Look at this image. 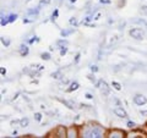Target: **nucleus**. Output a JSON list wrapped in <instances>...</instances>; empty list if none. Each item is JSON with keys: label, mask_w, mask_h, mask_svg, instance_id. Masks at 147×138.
<instances>
[{"label": "nucleus", "mask_w": 147, "mask_h": 138, "mask_svg": "<svg viewBox=\"0 0 147 138\" xmlns=\"http://www.w3.org/2000/svg\"><path fill=\"white\" fill-rule=\"evenodd\" d=\"M103 136H104V128H102L99 125H96V123L85 125L81 132V137H86V138H91V137L100 138Z\"/></svg>", "instance_id": "nucleus-1"}, {"label": "nucleus", "mask_w": 147, "mask_h": 138, "mask_svg": "<svg viewBox=\"0 0 147 138\" xmlns=\"http://www.w3.org/2000/svg\"><path fill=\"white\" fill-rule=\"evenodd\" d=\"M96 87L100 89V93L103 95H109V92H110V87L108 86V83L103 80H99L97 83H96Z\"/></svg>", "instance_id": "nucleus-2"}, {"label": "nucleus", "mask_w": 147, "mask_h": 138, "mask_svg": "<svg viewBox=\"0 0 147 138\" xmlns=\"http://www.w3.org/2000/svg\"><path fill=\"white\" fill-rule=\"evenodd\" d=\"M129 34H130L134 39L141 40V39H144V37H145V32L141 28H132V29H130V32H129Z\"/></svg>", "instance_id": "nucleus-3"}, {"label": "nucleus", "mask_w": 147, "mask_h": 138, "mask_svg": "<svg viewBox=\"0 0 147 138\" xmlns=\"http://www.w3.org/2000/svg\"><path fill=\"white\" fill-rule=\"evenodd\" d=\"M113 113L117 115L118 117H120V119H126L127 117V113L125 111V109H124L123 107H117V108H114L113 109Z\"/></svg>", "instance_id": "nucleus-4"}, {"label": "nucleus", "mask_w": 147, "mask_h": 138, "mask_svg": "<svg viewBox=\"0 0 147 138\" xmlns=\"http://www.w3.org/2000/svg\"><path fill=\"white\" fill-rule=\"evenodd\" d=\"M134 103L136 105H139V107H142V105H145L147 103V98L144 94H136L134 96Z\"/></svg>", "instance_id": "nucleus-5"}, {"label": "nucleus", "mask_w": 147, "mask_h": 138, "mask_svg": "<svg viewBox=\"0 0 147 138\" xmlns=\"http://www.w3.org/2000/svg\"><path fill=\"white\" fill-rule=\"evenodd\" d=\"M125 136V133L120 130H112L109 133H108V137L109 138H121Z\"/></svg>", "instance_id": "nucleus-6"}, {"label": "nucleus", "mask_w": 147, "mask_h": 138, "mask_svg": "<svg viewBox=\"0 0 147 138\" xmlns=\"http://www.w3.org/2000/svg\"><path fill=\"white\" fill-rule=\"evenodd\" d=\"M54 135H55V137H66L67 136V132L65 130V127L59 126L57 130L54 131Z\"/></svg>", "instance_id": "nucleus-7"}, {"label": "nucleus", "mask_w": 147, "mask_h": 138, "mask_svg": "<svg viewBox=\"0 0 147 138\" xmlns=\"http://www.w3.org/2000/svg\"><path fill=\"white\" fill-rule=\"evenodd\" d=\"M18 53H20L21 56H27V55H28V53H30V48L27 47V45L22 44L21 47H20V49H18Z\"/></svg>", "instance_id": "nucleus-8"}, {"label": "nucleus", "mask_w": 147, "mask_h": 138, "mask_svg": "<svg viewBox=\"0 0 147 138\" xmlns=\"http://www.w3.org/2000/svg\"><path fill=\"white\" fill-rule=\"evenodd\" d=\"M40 5L39 6H37V7H32V9H28V10H27V15L28 16H37L39 13V11H40Z\"/></svg>", "instance_id": "nucleus-9"}, {"label": "nucleus", "mask_w": 147, "mask_h": 138, "mask_svg": "<svg viewBox=\"0 0 147 138\" xmlns=\"http://www.w3.org/2000/svg\"><path fill=\"white\" fill-rule=\"evenodd\" d=\"M77 136H79V132H77V130H76L75 127H71V128H69V130H67V136L66 137H69V138H75Z\"/></svg>", "instance_id": "nucleus-10"}, {"label": "nucleus", "mask_w": 147, "mask_h": 138, "mask_svg": "<svg viewBox=\"0 0 147 138\" xmlns=\"http://www.w3.org/2000/svg\"><path fill=\"white\" fill-rule=\"evenodd\" d=\"M79 87H80L79 82H71V83H70V86H69V88L66 89V92H67V93H71V92H74V90H77V89H79Z\"/></svg>", "instance_id": "nucleus-11"}, {"label": "nucleus", "mask_w": 147, "mask_h": 138, "mask_svg": "<svg viewBox=\"0 0 147 138\" xmlns=\"http://www.w3.org/2000/svg\"><path fill=\"white\" fill-rule=\"evenodd\" d=\"M75 32H76V29H75V28H70V29H63V31L60 32V36L63 37V38H66V37H69L70 34L75 33Z\"/></svg>", "instance_id": "nucleus-12"}, {"label": "nucleus", "mask_w": 147, "mask_h": 138, "mask_svg": "<svg viewBox=\"0 0 147 138\" xmlns=\"http://www.w3.org/2000/svg\"><path fill=\"white\" fill-rule=\"evenodd\" d=\"M63 104H65L69 109H75V103L72 102V100H60Z\"/></svg>", "instance_id": "nucleus-13"}, {"label": "nucleus", "mask_w": 147, "mask_h": 138, "mask_svg": "<svg viewBox=\"0 0 147 138\" xmlns=\"http://www.w3.org/2000/svg\"><path fill=\"white\" fill-rule=\"evenodd\" d=\"M67 40H65V39H60V40H58V42H57V45H58V47L59 48H65V47H67Z\"/></svg>", "instance_id": "nucleus-14"}, {"label": "nucleus", "mask_w": 147, "mask_h": 138, "mask_svg": "<svg viewBox=\"0 0 147 138\" xmlns=\"http://www.w3.org/2000/svg\"><path fill=\"white\" fill-rule=\"evenodd\" d=\"M50 76H52L53 78H55V80H60V78L63 77V72H61L60 70H58V71L53 72V73H52V75H50Z\"/></svg>", "instance_id": "nucleus-15"}, {"label": "nucleus", "mask_w": 147, "mask_h": 138, "mask_svg": "<svg viewBox=\"0 0 147 138\" xmlns=\"http://www.w3.org/2000/svg\"><path fill=\"white\" fill-rule=\"evenodd\" d=\"M1 43H3V45H5V47L7 48L9 45H10V43H11V40L7 38V37H1Z\"/></svg>", "instance_id": "nucleus-16"}, {"label": "nucleus", "mask_w": 147, "mask_h": 138, "mask_svg": "<svg viewBox=\"0 0 147 138\" xmlns=\"http://www.w3.org/2000/svg\"><path fill=\"white\" fill-rule=\"evenodd\" d=\"M69 23H70L71 26L77 27V26H79V21H77V18H76V17H71L70 20H69Z\"/></svg>", "instance_id": "nucleus-17"}, {"label": "nucleus", "mask_w": 147, "mask_h": 138, "mask_svg": "<svg viewBox=\"0 0 147 138\" xmlns=\"http://www.w3.org/2000/svg\"><path fill=\"white\" fill-rule=\"evenodd\" d=\"M20 125H21V127H27V126H28V119H27V117L21 119V120H20Z\"/></svg>", "instance_id": "nucleus-18"}, {"label": "nucleus", "mask_w": 147, "mask_h": 138, "mask_svg": "<svg viewBox=\"0 0 147 138\" xmlns=\"http://www.w3.org/2000/svg\"><path fill=\"white\" fill-rule=\"evenodd\" d=\"M112 87H113L114 89H117V90H121V84L119 83V82L113 81V82H112Z\"/></svg>", "instance_id": "nucleus-19"}, {"label": "nucleus", "mask_w": 147, "mask_h": 138, "mask_svg": "<svg viewBox=\"0 0 147 138\" xmlns=\"http://www.w3.org/2000/svg\"><path fill=\"white\" fill-rule=\"evenodd\" d=\"M7 18H9V23H12V22H15V21H16L17 15H16V13H11V15H9V16H7Z\"/></svg>", "instance_id": "nucleus-20"}, {"label": "nucleus", "mask_w": 147, "mask_h": 138, "mask_svg": "<svg viewBox=\"0 0 147 138\" xmlns=\"http://www.w3.org/2000/svg\"><path fill=\"white\" fill-rule=\"evenodd\" d=\"M87 78H88L91 82H93V83H97V78H96V76H94L93 72L90 73V75H87Z\"/></svg>", "instance_id": "nucleus-21"}, {"label": "nucleus", "mask_w": 147, "mask_h": 138, "mask_svg": "<svg viewBox=\"0 0 147 138\" xmlns=\"http://www.w3.org/2000/svg\"><path fill=\"white\" fill-rule=\"evenodd\" d=\"M40 58H42L43 60H50V54L49 53H42L40 54Z\"/></svg>", "instance_id": "nucleus-22"}, {"label": "nucleus", "mask_w": 147, "mask_h": 138, "mask_svg": "<svg viewBox=\"0 0 147 138\" xmlns=\"http://www.w3.org/2000/svg\"><path fill=\"white\" fill-rule=\"evenodd\" d=\"M7 23H9V18H7V16H6V17L1 16V26L4 27V26H6Z\"/></svg>", "instance_id": "nucleus-23"}, {"label": "nucleus", "mask_w": 147, "mask_h": 138, "mask_svg": "<svg viewBox=\"0 0 147 138\" xmlns=\"http://www.w3.org/2000/svg\"><path fill=\"white\" fill-rule=\"evenodd\" d=\"M34 120L39 122L40 120H42V114H40V113H36L34 114Z\"/></svg>", "instance_id": "nucleus-24"}, {"label": "nucleus", "mask_w": 147, "mask_h": 138, "mask_svg": "<svg viewBox=\"0 0 147 138\" xmlns=\"http://www.w3.org/2000/svg\"><path fill=\"white\" fill-rule=\"evenodd\" d=\"M38 40H39V38H38V37H32V38L28 40V44H33V43H36V42H38Z\"/></svg>", "instance_id": "nucleus-25"}, {"label": "nucleus", "mask_w": 147, "mask_h": 138, "mask_svg": "<svg viewBox=\"0 0 147 138\" xmlns=\"http://www.w3.org/2000/svg\"><path fill=\"white\" fill-rule=\"evenodd\" d=\"M50 3H52V0H40L39 5H40V6H42V5H49Z\"/></svg>", "instance_id": "nucleus-26"}, {"label": "nucleus", "mask_w": 147, "mask_h": 138, "mask_svg": "<svg viewBox=\"0 0 147 138\" xmlns=\"http://www.w3.org/2000/svg\"><path fill=\"white\" fill-rule=\"evenodd\" d=\"M126 126H127L129 128H134V127L136 126V123H135V122H132V121H127V123H126Z\"/></svg>", "instance_id": "nucleus-27"}, {"label": "nucleus", "mask_w": 147, "mask_h": 138, "mask_svg": "<svg viewBox=\"0 0 147 138\" xmlns=\"http://www.w3.org/2000/svg\"><path fill=\"white\" fill-rule=\"evenodd\" d=\"M90 68H91V72H93V73H96V72L98 71V67L96 66V65H91Z\"/></svg>", "instance_id": "nucleus-28"}, {"label": "nucleus", "mask_w": 147, "mask_h": 138, "mask_svg": "<svg viewBox=\"0 0 147 138\" xmlns=\"http://www.w3.org/2000/svg\"><path fill=\"white\" fill-rule=\"evenodd\" d=\"M100 16H102V13H100V12H97L94 16H92V17H93V20H94V21H98Z\"/></svg>", "instance_id": "nucleus-29"}, {"label": "nucleus", "mask_w": 147, "mask_h": 138, "mask_svg": "<svg viewBox=\"0 0 147 138\" xmlns=\"http://www.w3.org/2000/svg\"><path fill=\"white\" fill-rule=\"evenodd\" d=\"M66 53H67V48H66V47L60 49V55H61V56H64V55H65Z\"/></svg>", "instance_id": "nucleus-30"}, {"label": "nucleus", "mask_w": 147, "mask_h": 138, "mask_svg": "<svg viewBox=\"0 0 147 138\" xmlns=\"http://www.w3.org/2000/svg\"><path fill=\"white\" fill-rule=\"evenodd\" d=\"M141 12L144 13V15L147 16V6H142V7H141Z\"/></svg>", "instance_id": "nucleus-31"}, {"label": "nucleus", "mask_w": 147, "mask_h": 138, "mask_svg": "<svg viewBox=\"0 0 147 138\" xmlns=\"http://www.w3.org/2000/svg\"><path fill=\"white\" fill-rule=\"evenodd\" d=\"M57 17H58V10H55V11L53 12V15H52V20H55Z\"/></svg>", "instance_id": "nucleus-32"}, {"label": "nucleus", "mask_w": 147, "mask_h": 138, "mask_svg": "<svg viewBox=\"0 0 147 138\" xmlns=\"http://www.w3.org/2000/svg\"><path fill=\"white\" fill-rule=\"evenodd\" d=\"M80 56H81L80 54H77V55H76V58H75V64H77V62L80 61Z\"/></svg>", "instance_id": "nucleus-33"}, {"label": "nucleus", "mask_w": 147, "mask_h": 138, "mask_svg": "<svg viewBox=\"0 0 147 138\" xmlns=\"http://www.w3.org/2000/svg\"><path fill=\"white\" fill-rule=\"evenodd\" d=\"M99 3H102V4H110L112 1H110V0H99Z\"/></svg>", "instance_id": "nucleus-34"}, {"label": "nucleus", "mask_w": 147, "mask_h": 138, "mask_svg": "<svg viewBox=\"0 0 147 138\" xmlns=\"http://www.w3.org/2000/svg\"><path fill=\"white\" fill-rule=\"evenodd\" d=\"M86 98L87 99H93V95H92L91 93H86Z\"/></svg>", "instance_id": "nucleus-35"}, {"label": "nucleus", "mask_w": 147, "mask_h": 138, "mask_svg": "<svg viewBox=\"0 0 147 138\" xmlns=\"http://www.w3.org/2000/svg\"><path fill=\"white\" fill-rule=\"evenodd\" d=\"M140 114L142 115V116H147V110H141Z\"/></svg>", "instance_id": "nucleus-36"}, {"label": "nucleus", "mask_w": 147, "mask_h": 138, "mask_svg": "<svg viewBox=\"0 0 147 138\" xmlns=\"http://www.w3.org/2000/svg\"><path fill=\"white\" fill-rule=\"evenodd\" d=\"M1 75H3V76H4V75H6V70H5L4 67H1Z\"/></svg>", "instance_id": "nucleus-37"}, {"label": "nucleus", "mask_w": 147, "mask_h": 138, "mask_svg": "<svg viewBox=\"0 0 147 138\" xmlns=\"http://www.w3.org/2000/svg\"><path fill=\"white\" fill-rule=\"evenodd\" d=\"M70 3H76V0H70Z\"/></svg>", "instance_id": "nucleus-38"}]
</instances>
